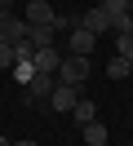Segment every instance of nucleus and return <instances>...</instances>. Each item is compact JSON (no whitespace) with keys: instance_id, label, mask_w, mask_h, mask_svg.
<instances>
[{"instance_id":"obj_1","label":"nucleus","mask_w":133,"mask_h":146,"mask_svg":"<svg viewBox=\"0 0 133 146\" xmlns=\"http://www.w3.org/2000/svg\"><path fill=\"white\" fill-rule=\"evenodd\" d=\"M89 71H93V66H89V58L67 53V58H62V66H58L53 75H58V84H71V89H80V84L89 80Z\"/></svg>"},{"instance_id":"obj_2","label":"nucleus","mask_w":133,"mask_h":146,"mask_svg":"<svg viewBox=\"0 0 133 146\" xmlns=\"http://www.w3.org/2000/svg\"><path fill=\"white\" fill-rule=\"evenodd\" d=\"M102 9H106V18H111V31H115V36L133 31V9H129V0H102Z\"/></svg>"},{"instance_id":"obj_3","label":"nucleus","mask_w":133,"mask_h":146,"mask_svg":"<svg viewBox=\"0 0 133 146\" xmlns=\"http://www.w3.org/2000/svg\"><path fill=\"white\" fill-rule=\"evenodd\" d=\"M27 31H31V22H27V18H13L9 9H0V40H5V44L27 40Z\"/></svg>"},{"instance_id":"obj_4","label":"nucleus","mask_w":133,"mask_h":146,"mask_svg":"<svg viewBox=\"0 0 133 146\" xmlns=\"http://www.w3.org/2000/svg\"><path fill=\"white\" fill-rule=\"evenodd\" d=\"M53 84H58V75H49V71H35L31 75V84H27V102H49V93H53Z\"/></svg>"},{"instance_id":"obj_5","label":"nucleus","mask_w":133,"mask_h":146,"mask_svg":"<svg viewBox=\"0 0 133 146\" xmlns=\"http://www.w3.org/2000/svg\"><path fill=\"white\" fill-rule=\"evenodd\" d=\"M22 18L31 22V27H53V18H58V13H53L49 0H27V13H22Z\"/></svg>"},{"instance_id":"obj_6","label":"nucleus","mask_w":133,"mask_h":146,"mask_svg":"<svg viewBox=\"0 0 133 146\" xmlns=\"http://www.w3.org/2000/svg\"><path fill=\"white\" fill-rule=\"evenodd\" d=\"M93 44H98V36L84 27V22H76V27H71V53L89 58V53H93Z\"/></svg>"},{"instance_id":"obj_7","label":"nucleus","mask_w":133,"mask_h":146,"mask_svg":"<svg viewBox=\"0 0 133 146\" xmlns=\"http://www.w3.org/2000/svg\"><path fill=\"white\" fill-rule=\"evenodd\" d=\"M62 58H67V53H62V49L58 44H49V49H35V58H31V66H35V71H58V66H62Z\"/></svg>"},{"instance_id":"obj_8","label":"nucleus","mask_w":133,"mask_h":146,"mask_svg":"<svg viewBox=\"0 0 133 146\" xmlns=\"http://www.w3.org/2000/svg\"><path fill=\"white\" fill-rule=\"evenodd\" d=\"M76 98H80V93L71 89V84H53V93H49V111H71V106H76Z\"/></svg>"},{"instance_id":"obj_9","label":"nucleus","mask_w":133,"mask_h":146,"mask_svg":"<svg viewBox=\"0 0 133 146\" xmlns=\"http://www.w3.org/2000/svg\"><path fill=\"white\" fill-rule=\"evenodd\" d=\"M80 22H84V27L93 31V36H106V31H111V18H106V9H102V5H93V9H89Z\"/></svg>"},{"instance_id":"obj_10","label":"nucleus","mask_w":133,"mask_h":146,"mask_svg":"<svg viewBox=\"0 0 133 146\" xmlns=\"http://www.w3.org/2000/svg\"><path fill=\"white\" fill-rule=\"evenodd\" d=\"M80 133H84V146H106V124H102V119L80 124Z\"/></svg>"},{"instance_id":"obj_11","label":"nucleus","mask_w":133,"mask_h":146,"mask_svg":"<svg viewBox=\"0 0 133 146\" xmlns=\"http://www.w3.org/2000/svg\"><path fill=\"white\" fill-rule=\"evenodd\" d=\"M71 119H76V124H89V119H98V102L76 98V106H71Z\"/></svg>"},{"instance_id":"obj_12","label":"nucleus","mask_w":133,"mask_h":146,"mask_svg":"<svg viewBox=\"0 0 133 146\" xmlns=\"http://www.w3.org/2000/svg\"><path fill=\"white\" fill-rule=\"evenodd\" d=\"M27 40H31L35 49H49V44H58V31H53V27H31Z\"/></svg>"},{"instance_id":"obj_13","label":"nucleus","mask_w":133,"mask_h":146,"mask_svg":"<svg viewBox=\"0 0 133 146\" xmlns=\"http://www.w3.org/2000/svg\"><path fill=\"white\" fill-rule=\"evenodd\" d=\"M129 71H133V62H129V58H120V53H115L111 62H106V75H111V80H124Z\"/></svg>"},{"instance_id":"obj_14","label":"nucleus","mask_w":133,"mask_h":146,"mask_svg":"<svg viewBox=\"0 0 133 146\" xmlns=\"http://www.w3.org/2000/svg\"><path fill=\"white\" fill-rule=\"evenodd\" d=\"M115 53L133 62V31H124V36H115Z\"/></svg>"},{"instance_id":"obj_15","label":"nucleus","mask_w":133,"mask_h":146,"mask_svg":"<svg viewBox=\"0 0 133 146\" xmlns=\"http://www.w3.org/2000/svg\"><path fill=\"white\" fill-rule=\"evenodd\" d=\"M31 75H35V66H31V62H13V80L22 84V89L31 84Z\"/></svg>"},{"instance_id":"obj_16","label":"nucleus","mask_w":133,"mask_h":146,"mask_svg":"<svg viewBox=\"0 0 133 146\" xmlns=\"http://www.w3.org/2000/svg\"><path fill=\"white\" fill-rule=\"evenodd\" d=\"M13 44H5V40H0V71H13Z\"/></svg>"},{"instance_id":"obj_17","label":"nucleus","mask_w":133,"mask_h":146,"mask_svg":"<svg viewBox=\"0 0 133 146\" xmlns=\"http://www.w3.org/2000/svg\"><path fill=\"white\" fill-rule=\"evenodd\" d=\"M9 146H40V142H9Z\"/></svg>"},{"instance_id":"obj_18","label":"nucleus","mask_w":133,"mask_h":146,"mask_svg":"<svg viewBox=\"0 0 133 146\" xmlns=\"http://www.w3.org/2000/svg\"><path fill=\"white\" fill-rule=\"evenodd\" d=\"M9 5H13V0H0V9H9Z\"/></svg>"},{"instance_id":"obj_19","label":"nucleus","mask_w":133,"mask_h":146,"mask_svg":"<svg viewBox=\"0 0 133 146\" xmlns=\"http://www.w3.org/2000/svg\"><path fill=\"white\" fill-rule=\"evenodd\" d=\"M129 9H133V0H129Z\"/></svg>"},{"instance_id":"obj_20","label":"nucleus","mask_w":133,"mask_h":146,"mask_svg":"<svg viewBox=\"0 0 133 146\" xmlns=\"http://www.w3.org/2000/svg\"><path fill=\"white\" fill-rule=\"evenodd\" d=\"M0 146H9V142H0Z\"/></svg>"}]
</instances>
